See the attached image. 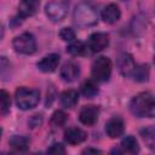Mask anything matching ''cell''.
Segmentation results:
<instances>
[{
    "label": "cell",
    "instance_id": "obj_26",
    "mask_svg": "<svg viewBox=\"0 0 155 155\" xmlns=\"http://www.w3.org/2000/svg\"><path fill=\"white\" fill-rule=\"evenodd\" d=\"M47 153H50V154H64L65 149L61 143H54L51 145V148H48Z\"/></svg>",
    "mask_w": 155,
    "mask_h": 155
},
{
    "label": "cell",
    "instance_id": "obj_15",
    "mask_svg": "<svg viewBox=\"0 0 155 155\" xmlns=\"http://www.w3.org/2000/svg\"><path fill=\"white\" fill-rule=\"evenodd\" d=\"M101 16H102V19L105 23L113 24V23H115V22H117L120 19L121 11H120V8H119V6L116 4H109L103 8Z\"/></svg>",
    "mask_w": 155,
    "mask_h": 155
},
{
    "label": "cell",
    "instance_id": "obj_7",
    "mask_svg": "<svg viewBox=\"0 0 155 155\" xmlns=\"http://www.w3.org/2000/svg\"><path fill=\"white\" fill-rule=\"evenodd\" d=\"M108 45H109V36L107 33H102V31L91 34L88 38V42H87V47L92 52L103 51L104 48L108 47Z\"/></svg>",
    "mask_w": 155,
    "mask_h": 155
},
{
    "label": "cell",
    "instance_id": "obj_13",
    "mask_svg": "<svg viewBox=\"0 0 155 155\" xmlns=\"http://www.w3.org/2000/svg\"><path fill=\"white\" fill-rule=\"evenodd\" d=\"M79 74H80V68L74 62L64 63L59 70V75L62 78V80L65 82H73L74 80H76Z\"/></svg>",
    "mask_w": 155,
    "mask_h": 155
},
{
    "label": "cell",
    "instance_id": "obj_31",
    "mask_svg": "<svg viewBox=\"0 0 155 155\" xmlns=\"http://www.w3.org/2000/svg\"><path fill=\"white\" fill-rule=\"evenodd\" d=\"M122 1H125V0H122Z\"/></svg>",
    "mask_w": 155,
    "mask_h": 155
},
{
    "label": "cell",
    "instance_id": "obj_9",
    "mask_svg": "<svg viewBox=\"0 0 155 155\" xmlns=\"http://www.w3.org/2000/svg\"><path fill=\"white\" fill-rule=\"evenodd\" d=\"M125 124L120 116L110 117L105 124V132L110 138H119L124 134Z\"/></svg>",
    "mask_w": 155,
    "mask_h": 155
},
{
    "label": "cell",
    "instance_id": "obj_18",
    "mask_svg": "<svg viewBox=\"0 0 155 155\" xmlns=\"http://www.w3.org/2000/svg\"><path fill=\"white\" fill-rule=\"evenodd\" d=\"M120 147H121L122 151H125V153L137 154V153L139 151L138 142H137L136 137H133V136H126L125 138H122Z\"/></svg>",
    "mask_w": 155,
    "mask_h": 155
},
{
    "label": "cell",
    "instance_id": "obj_22",
    "mask_svg": "<svg viewBox=\"0 0 155 155\" xmlns=\"http://www.w3.org/2000/svg\"><path fill=\"white\" fill-rule=\"evenodd\" d=\"M65 122H67V114L63 110H56L50 119V124L54 128H59V127L64 126Z\"/></svg>",
    "mask_w": 155,
    "mask_h": 155
},
{
    "label": "cell",
    "instance_id": "obj_16",
    "mask_svg": "<svg viewBox=\"0 0 155 155\" xmlns=\"http://www.w3.org/2000/svg\"><path fill=\"white\" fill-rule=\"evenodd\" d=\"M59 102L64 108H74L79 102V93L75 90H65L61 93Z\"/></svg>",
    "mask_w": 155,
    "mask_h": 155
},
{
    "label": "cell",
    "instance_id": "obj_20",
    "mask_svg": "<svg viewBox=\"0 0 155 155\" xmlns=\"http://www.w3.org/2000/svg\"><path fill=\"white\" fill-rule=\"evenodd\" d=\"M149 73H150V69H149L148 64H140V65L136 64V68H134L131 76H133V79L136 81L143 82V81H147L149 79Z\"/></svg>",
    "mask_w": 155,
    "mask_h": 155
},
{
    "label": "cell",
    "instance_id": "obj_21",
    "mask_svg": "<svg viewBox=\"0 0 155 155\" xmlns=\"http://www.w3.org/2000/svg\"><path fill=\"white\" fill-rule=\"evenodd\" d=\"M87 51V46L82 41H70L67 47V52L71 56H84Z\"/></svg>",
    "mask_w": 155,
    "mask_h": 155
},
{
    "label": "cell",
    "instance_id": "obj_17",
    "mask_svg": "<svg viewBox=\"0 0 155 155\" xmlns=\"http://www.w3.org/2000/svg\"><path fill=\"white\" fill-rule=\"evenodd\" d=\"M29 143H30V139L28 137L18 136V134L11 137V139L8 140V145L16 151H27L29 148Z\"/></svg>",
    "mask_w": 155,
    "mask_h": 155
},
{
    "label": "cell",
    "instance_id": "obj_23",
    "mask_svg": "<svg viewBox=\"0 0 155 155\" xmlns=\"http://www.w3.org/2000/svg\"><path fill=\"white\" fill-rule=\"evenodd\" d=\"M11 108V97L7 91L0 90V114L6 115Z\"/></svg>",
    "mask_w": 155,
    "mask_h": 155
},
{
    "label": "cell",
    "instance_id": "obj_25",
    "mask_svg": "<svg viewBox=\"0 0 155 155\" xmlns=\"http://www.w3.org/2000/svg\"><path fill=\"white\" fill-rule=\"evenodd\" d=\"M59 38L64 41H73L75 39V31L71 29V28H62L61 31H59Z\"/></svg>",
    "mask_w": 155,
    "mask_h": 155
},
{
    "label": "cell",
    "instance_id": "obj_12",
    "mask_svg": "<svg viewBox=\"0 0 155 155\" xmlns=\"http://www.w3.org/2000/svg\"><path fill=\"white\" fill-rule=\"evenodd\" d=\"M40 6V0H19L18 4V18L23 19L36 13Z\"/></svg>",
    "mask_w": 155,
    "mask_h": 155
},
{
    "label": "cell",
    "instance_id": "obj_27",
    "mask_svg": "<svg viewBox=\"0 0 155 155\" xmlns=\"http://www.w3.org/2000/svg\"><path fill=\"white\" fill-rule=\"evenodd\" d=\"M28 124H29V126H30L31 128H35V127H38V126H40V125L42 124V116L39 115V114L33 115V116L29 119Z\"/></svg>",
    "mask_w": 155,
    "mask_h": 155
},
{
    "label": "cell",
    "instance_id": "obj_8",
    "mask_svg": "<svg viewBox=\"0 0 155 155\" xmlns=\"http://www.w3.org/2000/svg\"><path fill=\"white\" fill-rule=\"evenodd\" d=\"M99 116V108L97 105H84L79 113V120L86 126H92L97 122Z\"/></svg>",
    "mask_w": 155,
    "mask_h": 155
},
{
    "label": "cell",
    "instance_id": "obj_3",
    "mask_svg": "<svg viewBox=\"0 0 155 155\" xmlns=\"http://www.w3.org/2000/svg\"><path fill=\"white\" fill-rule=\"evenodd\" d=\"M15 101L19 109L29 110L38 105V103L40 101V92L36 88L19 87L16 90Z\"/></svg>",
    "mask_w": 155,
    "mask_h": 155
},
{
    "label": "cell",
    "instance_id": "obj_10",
    "mask_svg": "<svg viewBox=\"0 0 155 155\" xmlns=\"http://www.w3.org/2000/svg\"><path fill=\"white\" fill-rule=\"evenodd\" d=\"M136 68V63H134V59L133 57L130 54V53H121L120 57L117 58V69H119V73L127 78V76H131L133 70Z\"/></svg>",
    "mask_w": 155,
    "mask_h": 155
},
{
    "label": "cell",
    "instance_id": "obj_28",
    "mask_svg": "<svg viewBox=\"0 0 155 155\" xmlns=\"http://www.w3.org/2000/svg\"><path fill=\"white\" fill-rule=\"evenodd\" d=\"M84 153H94V154H97V153H101L99 150H97V149H86V150H84Z\"/></svg>",
    "mask_w": 155,
    "mask_h": 155
},
{
    "label": "cell",
    "instance_id": "obj_29",
    "mask_svg": "<svg viewBox=\"0 0 155 155\" xmlns=\"http://www.w3.org/2000/svg\"><path fill=\"white\" fill-rule=\"evenodd\" d=\"M2 36H4V27L0 24V40L2 39Z\"/></svg>",
    "mask_w": 155,
    "mask_h": 155
},
{
    "label": "cell",
    "instance_id": "obj_24",
    "mask_svg": "<svg viewBox=\"0 0 155 155\" xmlns=\"http://www.w3.org/2000/svg\"><path fill=\"white\" fill-rule=\"evenodd\" d=\"M140 134H142V138L144 139V142L148 144L149 148H154V139H155V131H154V127L153 126H149L144 130L140 131Z\"/></svg>",
    "mask_w": 155,
    "mask_h": 155
},
{
    "label": "cell",
    "instance_id": "obj_4",
    "mask_svg": "<svg viewBox=\"0 0 155 155\" xmlns=\"http://www.w3.org/2000/svg\"><path fill=\"white\" fill-rule=\"evenodd\" d=\"M111 75V61L108 57H97L91 67V76L96 82H105Z\"/></svg>",
    "mask_w": 155,
    "mask_h": 155
},
{
    "label": "cell",
    "instance_id": "obj_5",
    "mask_svg": "<svg viewBox=\"0 0 155 155\" xmlns=\"http://www.w3.org/2000/svg\"><path fill=\"white\" fill-rule=\"evenodd\" d=\"M12 47L17 53L33 54L36 51V40L31 33H22L12 41Z\"/></svg>",
    "mask_w": 155,
    "mask_h": 155
},
{
    "label": "cell",
    "instance_id": "obj_19",
    "mask_svg": "<svg viewBox=\"0 0 155 155\" xmlns=\"http://www.w3.org/2000/svg\"><path fill=\"white\" fill-rule=\"evenodd\" d=\"M98 86L96 84V81L93 79L86 80L82 85H81V93L84 97L86 98H93L97 93H98Z\"/></svg>",
    "mask_w": 155,
    "mask_h": 155
},
{
    "label": "cell",
    "instance_id": "obj_6",
    "mask_svg": "<svg viewBox=\"0 0 155 155\" xmlns=\"http://www.w3.org/2000/svg\"><path fill=\"white\" fill-rule=\"evenodd\" d=\"M68 7L69 4L65 0H52L46 4L45 13L52 22H59L65 17Z\"/></svg>",
    "mask_w": 155,
    "mask_h": 155
},
{
    "label": "cell",
    "instance_id": "obj_2",
    "mask_svg": "<svg viewBox=\"0 0 155 155\" xmlns=\"http://www.w3.org/2000/svg\"><path fill=\"white\" fill-rule=\"evenodd\" d=\"M73 18L79 27H92L98 21V13L96 7L88 1H81L75 6Z\"/></svg>",
    "mask_w": 155,
    "mask_h": 155
},
{
    "label": "cell",
    "instance_id": "obj_14",
    "mask_svg": "<svg viewBox=\"0 0 155 155\" xmlns=\"http://www.w3.org/2000/svg\"><path fill=\"white\" fill-rule=\"evenodd\" d=\"M87 133L79 127H70L64 132V140L70 145H76L85 142Z\"/></svg>",
    "mask_w": 155,
    "mask_h": 155
},
{
    "label": "cell",
    "instance_id": "obj_11",
    "mask_svg": "<svg viewBox=\"0 0 155 155\" xmlns=\"http://www.w3.org/2000/svg\"><path fill=\"white\" fill-rule=\"evenodd\" d=\"M59 61H61V57L58 53H50L42 57V59L36 63V67L42 73H52L57 69Z\"/></svg>",
    "mask_w": 155,
    "mask_h": 155
},
{
    "label": "cell",
    "instance_id": "obj_30",
    "mask_svg": "<svg viewBox=\"0 0 155 155\" xmlns=\"http://www.w3.org/2000/svg\"><path fill=\"white\" fill-rule=\"evenodd\" d=\"M1 134H2V130L0 128V138H1Z\"/></svg>",
    "mask_w": 155,
    "mask_h": 155
},
{
    "label": "cell",
    "instance_id": "obj_1",
    "mask_svg": "<svg viewBox=\"0 0 155 155\" xmlns=\"http://www.w3.org/2000/svg\"><path fill=\"white\" fill-rule=\"evenodd\" d=\"M130 110L138 117H153L155 114V101L150 92H140L130 102Z\"/></svg>",
    "mask_w": 155,
    "mask_h": 155
}]
</instances>
